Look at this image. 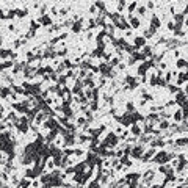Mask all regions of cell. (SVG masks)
I'll return each instance as SVG.
<instances>
[{
  "label": "cell",
  "instance_id": "obj_1",
  "mask_svg": "<svg viewBox=\"0 0 188 188\" xmlns=\"http://www.w3.org/2000/svg\"><path fill=\"white\" fill-rule=\"evenodd\" d=\"M0 19H5V10H0Z\"/></svg>",
  "mask_w": 188,
  "mask_h": 188
}]
</instances>
